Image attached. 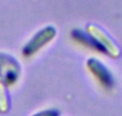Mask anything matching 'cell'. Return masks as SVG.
Wrapping results in <instances>:
<instances>
[{
	"label": "cell",
	"instance_id": "obj_1",
	"mask_svg": "<svg viewBox=\"0 0 122 116\" xmlns=\"http://www.w3.org/2000/svg\"><path fill=\"white\" fill-rule=\"evenodd\" d=\"M56 35V30L54 27H46L44 29L40 30L29 42L27 43L23 49L24 55H31L40 50L42 47H44L47 43H49Z\"/></svg>",
	"mask_w": 122,
	"mask_h": 116
},
{
	"label": "cell",
	"instance_id": "obj_2",
	"mask_svg": "<svg viewBox=\"0 0 122 116\" xmlns=\"http://www.w3.org/2000/svg\"><path fill=\"white\" fill-rule=\"evenodd\" d=\"M19 65L10 55L0 53V79L5 85L13 84L18 78Z\"/></svg>",
	"mask_w": 122,
	"mask_h": 116
},
{
	"label": "cell",
	"instance_id": "obj_3",
	"mask_svg": "<svg viewBox=\"0 0 122 116\" xmlns=\"http://www.w3.org/2000/svg\"><path fill=\"white\" fill-rule=\"evenodd\" d=\"M87 66L93 74V76L99 80V82L103 85L105 89H110L114 85V79L108 69L101 63L100 61L94 59H91L88 61Z\"/></svg>",
	"mask_w": 122,
	"mask_h": 116
},
{
	"label": "cell",
	"instance_id": "obj_4",
	"mask_svg": "<svg viewBox=\"0 0 122 116\" xmlns=\"http://www.w3.org/2000/svg\"><path fill=\"white\" fill-rule=\"evenodd\" d=\"M88 28H90L91 34L94 35V36H92V37L103 47L105 52H107L108 54H112V55H118L119 50L117 49L116 45L112 42V40H110L103 31H101V30L97 27H92V26H90V27H88Z\"/></svg>",
	"mask_w": 122,
	"mask_h": 116
},
{
	"label": "cell",
	"instance_id": "obj_5",
	"mask_svg": "<svg viewBox=\"0 0 122 116\" xmlns=\"http://www.w3.org/2000/svg\"><path fill=\"white\" fill-rule=\"evenodd\" d=\"M72 37H73L75 40H77L78 43L89 47V48L95 49V50L101 51V52H105L103 47L92 37V35L85 33V32L81 31V30H77V29L73 30V31H72Z\"/></svg>",
	"mask_w": 122,
	"mask_h": 116
},
{
	"label": "cell",
	"instance_id": "obj_6",
	"mask_svg": "<svg viewBox=\"0 0 122 116\" xmlns=\"http://www.w3.org/2000/svg\"><path fill=\"white\" fill-rule=\"evenodd\" d=\"M9 97L6 92V85L0 79V113H6L9 110Z\"/></svg>",
	"mask_w": 122,
	"mask_h": 116
},
{
	"label": "cell",
	"instance_id": "obj_7",
	"mask_svg": "<svg viewBox=\"0 0 122 116\" xmlns=\"http://www.w3.org/2000/svg\"><path fill=\"white\" fill-rule=\"evenodd\" d=\"M32 116H59V112L57 110H46V111L39 112Z\"/></svg>",
	"mask_w": 122,
	"mask_h": 116
}]
</instances>
